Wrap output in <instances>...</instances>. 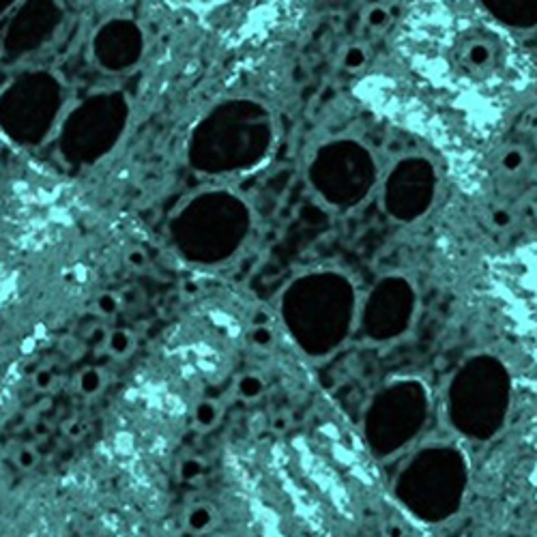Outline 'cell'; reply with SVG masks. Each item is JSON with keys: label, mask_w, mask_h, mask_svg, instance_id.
<instances>
[{"label": "cell", "mask_w": 537, "mask_h": 537, "mask_svg": "<svg viewBox=\"0 0 537 537\" xmlns=\"http://www.w3.org/2000/svg\"><path fill=\"white\" fill-rule=\"evenodd\" d=\"M417 292L404 275L382 278L368 294L359 312V327L372 342H394L413 324Z\"/></svg>", "instance_id": "obj_7"}, {"label": "cell", "mask_w": 537, "mask_h": 537, "mask_svg": "<svg viewBox=\"0 0 537 537\" xmlns=\"http://www.w3.org/2000/svg\"><path fill=\"white\" fill-rule=\"evenodd\" d=\"M430 415V392L417 378H400L370 400L364 417V438L378 458H389L408 447Z\"/></svg>", "instance_id": "obj_4"}, {"label": "cell", "mask_w": 537, "mask_h": 537, "mask_svg": "<svg viewBox=\"0 0 537 537\" xmlns=\"http://www.w3.org/2000/svg\"><path fill=\"white\" fill-rule=\"evenodd\" d=\"M262 389H264V382L256 374H245L241 380H238V396L245 398V400L258 398L262 394Z\"/></svg>", "instance_id": "obj_12"}, {"label": "cell", "mask_w": 537, "mask_h": 537, "mask_svg": "<svg viewBox=\"0 0 537 537\" xmlns=\"http://www.w3.org/2000/svg\"><path fill=\"white\" fill-rule=\"evenodd\" d=\"M129 260H131L134 264H142V262H144V256H142L140 252H134V254L129 256Z\"/></svg>", "instance_id": "obj_20"}, {"label": "cell", "mask_w": 537, "mask_h": 537, "mask_svg": "<svg viewBox=\"0 0 537 537\" xmlns=\"http://www.w3.org/2000/svg\"><path fill=\"white\" fill-rule=\"evenodd\" d=\"M271 340H273V334L266 329V327H256V331H254V342L258 344V346H268L271 344Z\"/></svg>", "instance_id": "obj_16"}, {"label": "cell", "mask_w": 537, "mask_h": 537, "mask_svg": "<svg viewBox=\"0 0 537 537\" xmlns=\"http://www.w3.org/2000/svg\"><path fill=\"white\" fill-rule=\"evenodd\" d=\"M181 475H183V480L194 482V480H198V477L202 475V464L198 460H187V462H183Z\"/></svg>", "instance_id": "obj_15"}, {"label": "cell", "mask_w": 537, "mask_h": 537, "mask_svg": "<svg viewBox=\"0 0 537 537\" xmlns=\"http://www.w3.org/2000/svg\"><path fill=\"white\" fill-rule=\"evenodd\" d=\"M108 348H110L112 355H118V357L127 355L129 348H131V336L127 331H114L108 338Z\"/></svg>", "instance_id": "obj_14"}, {"label": "cell", "mask_w": 537, "mask_h": 537, "mask_svg": "<svg viewBox=\"0 0 537 537\" xmlns=\"http://www.w3.org/2000/svg\"><path fill=\"white\" fill-rule=\"evenodd\" d=\"M436 192L434 166L424 157H406L385 181V208L400 222H415L430 211Z\"/></svg>", "instance_id": "obj_8"}, {"label": "cell", "mask_w": 537, "mask_h": 537, "mask_svg": "<svg viewBox=\"0 0 537 537\" xmlns=\"http://www.w3.org/2000/svg\"><path fill=\"white\" fill-rule=\"evenodd\" d=\"M512 406V376L494 355L466 359L447 387L452 428L471 441H490L505 426Z\"/></svg>", "instance_id": "obj_3"}, {"label": "cell", "mask_w": 537, "mask_h": 537, "mask_svg": "<svg viewBox=\"0 0 537 537\" xmlns=\"http://www.w3.org/2000/svg\"><path fill=\"white\" fill-rule=\"evenodd\" d=\"M282 320L292 342L310 357L338 350L357 320L352 282L336 271H318L296 280L282 299Z\"/></svg>", "instance_id": "obj_1"}, {"label": "cell", "mask_w": 537, "mask_h": 537, "mask_svg": "<svg viewBox=\"0 0 537 537\" xmlns=\"http://www.w3.org/2000/svg\"><path fill=\"white\" fill-rule=\"evenodd\" d=\"M468 488V460L456 445H430L398 473L394 492L417 520L438 524L460 512Z\"/></svg>", "instance_id": "obj_2"}, {"label": "cell", "mask_w": 537, "mask_h": 537, "mask_svg": "<svg viewBox=\"0 0 537 537\" xmlns=\"http://www.w3.org/2000/svg\"><path fill=\"white\" fill-rule=\"evenodd\" d=\"M101 382H103L101 372L88 368V370H84L80 374V392L86 394V396H93V394H97L101 389Z\"/></svg>", "instance_id": "obj_13"}, {"label": "cell", "mask_w": 537, "mask_h": 537, "mask_svg": "<svg viewBox=\"0 0 537 537\" xmlns=\"http://www.w3.org/2000/svg\"><path fill=\"white\" fill-rule=\"evenodd\" d=\"M387 537H404V531L400 529V524H392L387 529Z\"/></svg>", "instance_id": "obj_19"}, {"label": "cell", "mask_w": 537, "mask_h": 537, "mask_svg": "<svg viewBox=\"0 0 537 537\" xmlns=\"http://www.w3.org/2000/svg\"><path fill=\"white\" fill-rule=\"evenodd\" d=\"M217 420H220V406L215 402L202 400V402L196 404V408H194V422H196L198 428L208 430V428H213L217 424Z\"/></svg>", "instance_id": "obj_11"}, {"label": "cell", "mask_w": 537, "mask_h": 537, "mask_svg": "<svg viewBox=\"0 0 537 537\" xmlns=\"http://www.w3.org/2000/svg\"><path fill=\"white\" fill-rule=\"evenodd\" d=\"M213 522H215V512L204 503L189 507V512L185 516V524L192 533H204L213 527Z\"/></svg>", "instance_id": "obj_10"}, {"label": "cell", "mask_w": 537, "mask_h": 537, "mask_svg": "<svg viewBox=\"0 0 537 537\" xmlns=\"http://www.w3.org/2000/svg\"><path fill=\"white\" fill-rule=\"evenodd\" d=\"M484 11L501 26L531 31L537 26V0H484Z\"/></svg>", "instance_id": "obj_9"}, {"label": "cell", "mask_w": 537, "mask_h": 537, "mask_svg": "<svg viewBox=\"0 0 537 537\" xmlns=\"http://www.w3.org/2000/svg\"><path fill=\"white\" fill-rule=\"evenodd\" d=\"M35 382H37L39 389H48V387L52 385V372H50V370H41V372H37Z\"/></svg>", "instance_id": "obj_17"}, {"label": "cell", "mask_w": 537, "mask_h": 537, "mask_svg": "<svg viewBox=\"0 0 537 537\" xmlns=\"http://www.w3.org/2000/svg\"><path fill=\"white\" fill-rule=\"evenodd\" d=\"M20 464H22V466H33V464H35V454H33L31 450H24V452L20 454Z\"/></svg>", "instance_id": "obj_18"}, {"label": "cell", "mask_w": 537, "mask_h": 537, "mask_svg": "<svg viewBox=\"0 0 537 537\" xmlns=\"http://www.w3.org/2000/svg\"><path fill=\"white\" fill-rule=\"evenodd\" d=\"M271 140V125L258 106L234 103L217 114L206 134V155L217 168H238L260 159Z\"/></svg>", "instance_id": "obj_6"}, {"label": "cell", "mask_w": 537, "mask_h": 537, "mask_svg": "<svg viewBox=\"0 0 537 537\" xmlns=\"http://www.w3.org/2000/svg\"><path fill=\"white\" fill-rule=\"evenodd\" d=\"M312 183L318 194L338 206L359 204L376 183V162L368 148L355 140H336L314 155Z\"/></svg>", "instance_id": "obj_5"}]
</instances>
